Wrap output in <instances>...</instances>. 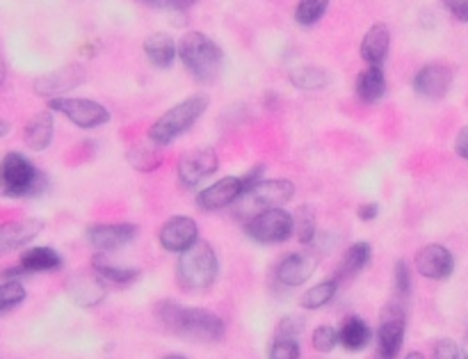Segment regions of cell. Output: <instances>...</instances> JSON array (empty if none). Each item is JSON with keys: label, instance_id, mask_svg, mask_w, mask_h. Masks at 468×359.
I'll list each match as a JSON object with an SVG mask.
<instances>
[{"label": "cell", "instance_id": "1", "mask_svg": "<svg viewBox=\"0 0 468 359\" xmlns=\"http://www.w3.org/2000/svg\"><path fill=\"white\" fill-rule=\"evenodd\" d=\"M155 318L164 330L183 339L217 344L224 336V321L202 307H183L174 300H164L155 304Z\"/></svg>", "mask_w": 468, "mask_h": 359}, {"label": "cell", "instance_id": "2", "mask_svg": "<svg viewBox=\"0 0 468 359\" xmlns=\"http://www.w3.org/2000/svg\"><path fill=\"white\" fill-rule=\"evenodd\" d=\"M220 274V261L211 243L197 241L190 250L178 256L176 264V282L181 289L190 294H202L215 284Z\"/></svg>", "mask_w": 468, "mask_h": 359}, {"label": "cell", "instance_id": "3", "mask_svg": "<svg viewBox=\"0 0 468 359\" xmlns=\"http://www.w3.org/2000/svg\"><path fill=\"white\" fill-rule=\"evenodd\" d=\"M295 197V185L288 179H261L258 184L249 185L238 202L234 204L235 218L252 220L261 213L272 211V208H281Z\"/></svg>", "mask_w": 468, "mask_h": 359}, {"label": "cell", "instance_id": "4", "mask_svg": "<svg viewBox=\"0 0 468 359\" xmlns=\"http://www.w3.org/2000/svg\"><path fill=\"white\" fill-rule=\"evenodd\" d=\"M178 57L197 81L208 83L217 78L224 55H222V48L208 35L193 30V33L183 35L181 44H178Z\"/></svg>", "mask_w": 468, "mask_h": 359}, {"label": "cell", "instance_id": "5", "mask_svg": "<svg viewBox=\"0 0 468 359\" xmlns=\"http://www.w3.org/2000/svg\"><path fill=\"white\" fill-rule=\"evenodd\" d=\"M208 108V96L206 95H194L190 99L181 101L174 108H169L163 117L155 119V124L149 131V140L154 142L155 147H167L176 140L181 133L193 126Z\"/></svg>", "mask_w": 468, "mask_h": 359}, {"label": "cell", "instance_id": "6", "mask_svg": "<svg viewBox=\"0 0 468 359\" xmlns=\"http://www.w3.org/2000/svg\"><path fill=\"white\" fill-rule=\"evenodd\" d=\"M0 181H3V197H39L46 190V176L16 152H10L3 158Z\"/></svg>", "mask_w": 468, "mask_h": 359}, {"label": "cell", "instance_id": "7", "mask_svg": "<svg viewBox=\"0 0 468 359\" xmlns=\"http://www.w3.org/2000/svg\"><path fill=\"white\" fill-rule=\"evenodd\" d=\"M244 232L252 241L263 245H274V243H286L295 232V215L284 208H272L261 213L256 218L244 223Z\"/></svg>", "mask_w": 468, "mask_h": 359}, {"label": "cell", "instance_id": "8", "mask_svg": "<svg viewBox=\"0 0 468 359\" xmlns=\"http://www.w3.org/2000/svg\"><path fill=\"white\" fill-rule=\"evenodd\" d=\"M48 108L53 113L65 115L69 122H74L80 128H99L110 122V113L105 105L92 99H51Z\"/></svg>", "mask_w": 468, "mask_h": 359}, {"label": "cell", "instance_id": "9", "mask_svg": "<svg viewBox=\"0 0 468 359\" xmlns=\"http://www.w3.org/2000/svg\"><path fill=\"white\" fill-rule=\"evenodd\" d=\"M404 309L391 303L382 314L380 332H377V359H398L404 341Z\"/></svg>", "mask_w": 468, "mask_h": 359}, {"label": "cell", "instance_id": "10", "mask_svg": "<svg viewBox=\"0 0 468 359\" xmlns=\"http://www.w3.org/2000/svg\"><path fill=\"white\" fill-rule=\"evenodd\" d=\"M66 294L78 307L92 309L104 303L108 294V282L96 270H78L66 279Z\"/></svg>", "mask_w": 468, "mask_h": 359}, {"label": "cell", "instance_id": "11", "mask_svg": "<svg viewBox=\"0 0 468 359\" xmlns=\"http://www.w3.org/2000/svg\"><path fill=\"white\" fill-rule=\"evenodd\" d=\"M217 165V154L215 149L204 147L194 149V152H187L185 156L178 161V184L183 188H194V185L202 184L204 179H208L211 175H215Z\"/></svg>", "mask_w": 468, "mask_h": 359}, {"label": "cell", "instance_id": "12", "mask_svg": "<svg viewBox=\"0 0 468 359\" xmlns=\"http://www.w3.org/2000/svg\"><path fill=\"white\" fill-rule=\"evenodd\" d=\"M318 265V252H293V254L284 256V259L279 261L274 274L276 279H279V284L295 289V286H302V284H306L314 277Z\"/></svg>", "mask_w": 468, "mask_h": 359}, {"label": "cell", "instance_id": "13", "mask_svg": "<svg viewBox=\"0 0 468 359\" xmlns=\"http://www.w3.org/2000/svg\"><path fill=\"white\" fill-rule=\"evenodd\" d=\"M160 245L167 252H174V254H183L185 250L194 245L199 241V227L193 218L187 215H174L172 220L160 227L158 232Z\"/></svg>", "mask_w": 468, "mask_h": 359}, {"label": "cell", "instance_id": "14", "mask_svg": "<svg viewBox=\"0 0 468 359\" xmlns=\"http://www.w3.org/2000/svg\"><path fill=\"white\" fill-rule=\"evenodd\" d=\"M244 190H247L244 176H224V179L208 185V188H204L197 194V206L202 211H220V208H226L238 202Z\"/></svg>", "mask_w": 468, "mask_h": 359}, {"label": "cell", "instance_id": "15", "mask_svg": "<svg viewBox=\"0 0 468 359\" xmlns=\"http://www.w3.org/2000/svg\"><path fill=\"white\" fill-rule=\"evenodd\" d=\"M87 243L96 247L99 252H117L126 247L128 243L135 241L137 227L131 223H117V224H92L85 232Z\"/></svg>", "mask_w": 468, "mask_h": 359}, {"label": "cell", "instance_id": "16", "mask_svg": "<svg viewBox=\"0 0 468 359\" xmlns=\"http://www.w3.org/2000/svg\"><path fill=\"white\" fill-rule=\"evenodd\" d=\"M450 83H453V69L448 65H441V62H432L413 76V90L425 99L436 101L448 95Z\"/></svg>", "mask_w": 468, "mask_h": 359}, {"label": "cell", "instance_id": "17", "mask_svg": "<svg viewBox=\"0 0 468 359\" xmlns=\"http://www.w3.org/2000/svg\"><path fill=\"white\" fill-rule=\"evenodd\" d=\"M85 81V71L80 65H69V66H62V69L51 71L46 76L37 78L35 81V92L39 96H46L48 101L51 99H60L65 92L74 90L78 87L80 83Z\"/></svg>", "mask_w": 468, "mask_h": 359}, {"label": "cell", "instance_id": "18", "mask_svg": "<svg viewBox=\"0 0 468 359\" xmlns=\"http://www.w3.org/2000/svg\"><path fill=\"white\" fill-rule=\"evenodd\" d=\"M416 270L427 279H448L454 270V256L443 245H425L416 256Z\"/></svg>", "mask_w": 468, "mask_h": 359}, {"label": "cell", "instance_id": "19", "mask_svg": "<svg viewBox=\"0 0 468 359\" xmlns=\"http://www.w3.org/2000/svg\"><path fill=\"white\" fill-rule=\"evenodd\" d=\"M42 232H44V223L37 218L15 220V223L3 224V227H0V252L19 250V247L28 245L30 241H35Z\"/></svg>", "mask_w": 468, "mask_h": 359}, {"label": "cell", "instance_id": "20", "mask_svg": "<svg viewBox=\"0 0 468 359\" xmlns=\"http://www.w3.org/2000/svg\"><path fill=\"white\" fill-rule=\"evenodd\" d=\"M391 48V33L389 25L374 24L370 25L368 33L361 39V57L368 62L370 66H382V62L389 57Z\"/></svg>", "mask_w": 468, "mask_h": 359}, {"label": "cell", "instance_id": "21", "mask_svg": "<svg viewBox=\"0 0 468 359\" xmlns=\"http://www.w3.org/2000/svg\"><path fill=\"white\" fill-rule=\"evenodd\" d=\"M53 110H44V113L35 115L24 128V142L33 152H44L53 140Z\"/></svg>", "mask_w": 468, "mask_h": 359}, {"label": "cell", "instance_id": "22", "mask_svg": "<svg viewBox=\"0 0 468 359\" xmlns=\"http://www.w3.org/2000/svg\"><path fill=\"white\" fill-rule=\"evenodd\" d=\"M386 95V76L382 66H370L356 76V96L363 104H377Z\"/></svg>", "mask_w": 468, "mask_h": 359}, {"label": "cell", "instance_id": "23", "mask_svg": "<svg viewBox=\"0 0 468 359\" xmlns=\"http://www.w3.org/2000/svg\"><path fill=\"white\" fill-rule=\"evenodd\" d=\"M144 53L151 65L158 66V69H169L174 65V60H176L178 46L169 35L155 33L144 42Z\"/></svg>", "mask_w": 468, "mask_h": 359}, {"label": "cell", "instance_id": "24", "mask_svg": "<svg viewBox=\"0 0 468 359\" xmlns=\"http://www.w3.org/2000/svg\"><path fill=\"white\" fill-rule=\"evenodd\" d=\"M373 259V247L370 243H354V245L347 247V252L343 254L341 264L336 268V279L343 282V279H352L365 268Z\"/></svg>", "mask_w": 468, "mask_h": 359}, {"label": "cell", "instance_id": "25", "mask_svg": "<svg viewBox=\"0 0 468 359\" xmlns=\"http://www.w3.org/2000/svg\"><path fill=\"white\" fill-rule=\"evenodd\" d=\"M338 336H341L343 348L350 350V353H359V350H363L365 345L370 344V336L373 334H370V327L363 318L347 316L345 321H343Z\"/></svg>", "mask_w": 468, "mask_h": 359}, {"label": "cell", "instance_id": "26", "mask_svg": "<svg viewBox=\"0 0 468 359\" xmlns=\"http://www.w3.org/2000/svg\"><path fill=\"white\" fill-rule=\"evenodd\" d=\"M92 268L96 270L105 282L115 284V286H126V284H133L137 277H140V270L137 268H122V265L113 264L105 254L94 256Z\"/></svg>", "mask_w": 468, "mask_h": 359}, {"label": "cell", "instance_id": "27", "mask_svg": "<svg viewBox=\"0 0 468 359\" xmlns=\"http://www.w3.org/2000/svg\"><path fill=\"white\" fill-rule=\"evenodd\" d=\"M21 268L25 273H48V270H57L62 265L60 254L53 247H33L25 252L19 261Z\"/></svg>", "mask_w": 468, "mask_h": 359}, {"label": "cell", "instance_id": "28", "mask_svg": "<svg viewBox=\"0 0 468 359\" xmlns=\"http://www.w3.org/2000/svg\"><path fill=\"white\" fill-rule=\"evenodd\" d=\"M291 83L297 90L315 92L329 85V76L327 71L320 69V66H300V69L291 71Z\"/></svg>", "mask_w": 468, "mask_h": 359}, {"label": "cell", "instance_id": "29", "mask_svg": "<svg viewBox=\"0 0 468 359\" xmlns=\"http://www.w3.org/2000/svg\"><path fill=\"white\" fill-rule=\"evenodd\" d=\"M336 291H338L336 277L327 279V282L315 284V286H311V289L300 298L302 309H311V312H315V309H323L324 304L332 303L334 295H336Z\"/></svg>", "mask_w": 468, "mask_h": 359}, {"label": "cell", "instance_id": "30", "mask_svg": "<svg viewBox=\"0 0 468 359\" xmlns=\"http://www.w3.org/2000/svg\"><path fill=\"white\" fill-rule=\"evenodd\" d=\"M329 0H300L295 7V21L300 25H314L324 16Z\"/></svg>", "mask_w": 468, "mask_h": 359}, {"label": "cell", "instance_id": "31", "mask_svg": "<svg viewBox=\"0 0 468 359\" xmlns=\"http://www.w3.org/2000/svg\"><path fill=\"white\" fill-rule=\"evenodd\" d=\"M128 163H131L135 170L140 172H154L160 167V154L155 152L149 145H140V147H133L131 152L126 154Z\"/></svg>", "mask_w": 468, "mask_h": 359}, {"label": "cell", "instance_id": "32", "mask_svg": "<svg viewBox=\"0 0 468 359\" xmlns=\"http://www.w3.org/2000/svg\"><path fill=\"white\" fill-rule=\"evenodd\" d=\"M25 300V289L19 279H3V286H0V309L3 314H7L10 309H15L16 304H21Z\"/></svg>", "mask_w": 468, "mask_h": 359}, {"label": "cell", "instance_id": "33", "mask_svg": "<svg viewBox=\"0 0 468 359\" xmlns=\"http://www.w3.org/2000/svg\"><path fill=\"white\" fill-rule=\"evenodd\" d=\"M295 234L304 245L315 238V218L309 206H300L295 211Z\"/></svg>", "mask_w": 468, "mask_h": 359}, {"label": "cell", "instance_id": "34", "mask_svg": "<svg viewBox=\"0 0 468 359\" xmlns=\"http://www.w3.org/2000/svg\"><path fill=\"white\" fill-rule=\"evenodd\" d=\"M300 344H297V339H281V336H276L274 341H272L270 350H267V357L270 359H300Z\"/></svg>", "mask_w": 468, "mask_h": 359}, {"label": "cell", "instance_id": "35", "mask_svg": "<svg viewBox=\"0 0 468 359\" xmlns=\"http://www.w3.org/2000/svg\"><path fill=\"white\" fill-rule=\"evenodd\" d=\"M338 341H341V336H338V332L334 330L332 325L315 327V332H314V348L318 350V353H332V350L336 348Z\"/></svg>", "mask_w": 468, "mask_h": 359}, {"label": "cell", "instance_id": "36", "mask_svg": "<svg viewBox=\"0 0 468 359\" xmlns=\"http://www.w3.org/2000/svg\"><path fill=\"white\" fill-rule=\"evenodd\" d=\"M393 291L400 300L409 298V294H412V273H409V265L404 264V261H398V264H395Z\"/></svg>", "mask_w": 468, "mask_h": 359}, {"label": "cell", "instance_id": "37", "mask_svg": "<svg viewBox=\"0 0 468 359\" xmlns=\"http://www.w3.org/2000/svg\"><path fill=\"white\" fill-rule=\"evenodd\" d=\"M432 359H463V354L453 339H441L432 348Z\"/></svg>", "mask_w": 468, "mask_h": 359}, {"label": "cell", "instance_id": "38", "mask_svg": "<svg viewBox=\"0 0 468 359\" xmlns=\"http://www.w3.org/2000/svg\"><path fill=\"white\" fill-rule=\"evenodd\" d=\"M142 5L154 7V10H174V12H185L187 7H193L197 0H137Z\"/></svg>", "mask_w": 468, "mask_h": 359}, {"label": "cell", "instance_id": "39", "mask_svg": "<svg viewBox=\"0 0 468 359\" xmlns=\"http://www.w3.org/2000/svg\"><path fill=\"white\" fill-rule=\"evenodd\" d=\"M302 327H304V321L300 316H286L276 327V336H281V339H297Z\"/></svg>", "mask_w": 468, "mask_h": 359}, {"label": "cell", "instance_id": "40", "mask_svg": "<svg viewBox=\"0 0 468 359\" xmlns=\"http://www.w3.org/2000/svg\"><path fill=\"white\" fill-rule=\"evenodd\" d=\"M443 5L454 19L468 24V0H443Z\"/></svg>", "mask_w": 468, "mask_h": 359}, {"label": "cell", "instance_id": "41", "mask_svg": "<svg viewBox=\"0 0 468 359\" xmlns=\"http://www.w3.org/2000/svg\"><path fill=\"white\" fill-rule=\"evenodd\" d=\"M356 215H359V220H363V223H373V220L380 215V206H377L374 202L361 204L359 211H356Z\"/></svg>", "mask_w": 468, "mask_h": 359}, {"label": "cell", "instance_id": "42", "mask_svg": "<svg viewBox=\"0 0 468 359\" xmlns=\"http://www.w3.org/2000/svg\"><path fill=\"white\" fill-rule=\"evenodd\" d=\"M454 152H457V156H462L463 161H468V126H463L462 131L457 133V140H454Z\"/></svg>", "mask_w": 468, "mask_h": 359}, {"label": "cell", "instance_id": "43", "mask_svg": "<svg viewBox=\"0 0 468 359\" xmlns=\"http://www.w3.org/2000/svg\"><path fill=\"white\" fill-rule=\"evenodd\" d=\"M462 354H463V359H468V334L463 336V341H462Z\"/></svg>", "mask_w": 468, "mask_h": 359}, {"label": "cell", "instance_id": "44", "mask_svg": "<svg viewBox=\"0 0 468 359\" xmlns=\"http://www.w3.org/2000/svg\"><path fill=\"white\" fill-rule=\"evenodd\" d=\"M404 359H425V357H423L421 353H416V350H413V353H409L407 357H404Z\"/></svg>", "mask_w": 468, "mask_h": 359}, {"label": "cell", "instance_id": "45", "mask_svg": "<svg viewBox=\"0 0 468 359\" xmlns=\"http://www.w3.org/2000/svg\"><path fill=\"white\" fill-rule=\"evenodd\" d=\"M163 359H185V357H181V354H167V357H163Z\"/></svg>", "mask_w": 468, "mask_h": 359}]
</instances>
